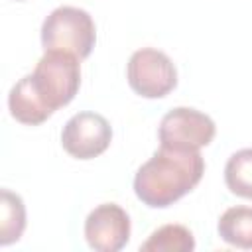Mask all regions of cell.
<instances>
[{
	"label": "cell",
	"instance_id": "cell-5",
	"mask_svg": "<svg viewBox=\"0 0 252 252\" xmlns=\"http://www.w3.org/2000/svg\"><path fill=\"white\" fill-rule=\"evenodd\" d=\"M126 77L132 91L144 98H161L177 85V69L173 61L154 47H142L132 53Z\"/></svg>",
	"mask_w": 252,
	"mask_h": 252
},
{
	"label": "cell",
	"instance_id": "cell-11",
	"mask_svg": "<svg viewBox=\"0 0 252 252\" xmlns=\"http://www.w3.org/2000/svg\"><path fill=\"white\" fill-rule=\"evenodd\" d=\"M193 248L195 238L183 224H163L140 246L144 252H191Z\"/></svg>",
	"mask_w": 252,
	"mask_h": 252
},
{
	"label": "cell",
	"instance_id": "cell-10",
	"mask_svg": "<svg viewBox=\"0 0 252 252\" xmlns=\"http://www.w3.org/2000/svg\"><path fill=\"white\" fill-rule=\"evenodd\" d=\"M26 228V205L18 193L2 189L0 193V244L18 242Z\"/></svg>",
	"mask_w": 252,
	"mask_h": 252
},
{
	"label": "cell",
	"instance_id": "cell-2",
	"mask_svg": "<svg viewBox=\"0 0 252 252\" xmlns=\"http://www.w3.org/2000/svg\"><path fill=\"white\" fill-rule=\"evenodd\" d=\"M79 57L67 51H45L30 73V81L41 102L55 112L67 106L81 87Z\"/></svg>",
	"mask_w": 252,
	"mask_h": 252
},
{
	"label": "cell",
	"instance_id": "cell-1",
	"mask_svg": "<svg viewBox=\"0 0 252 252\" xmlns=\"http://www.w3.org/2000/svg\"><path fill=\"white\" fill-rule=\"evenodd\" d=\"M205 159L199 152L161 148L140 165L134 177L136 197L154 209H163L185 197L201 181Z\"/></svg>",
	"mask_w": 252,
	"mask_h": 252
},
{
	"label": "cell",
	"instance_id": "cell-3",
	"mask_svg": "<svg viewBox=\"0 0 252 252\" xmlns=\"http://www.w3.org/2000/svg\"><path fill=\"white\" fill-rule=\"evenodd\" d=\"M96 41V28L87 10L75 6L55 8L41 24V45L45 51H67L85 59Z\"/></svg>",
	"mask_w": 252,
	"mask_h": 252
},
{
	"label": "cell",
	"instance_id": "cell-7",
	"mask_svg": "<svg viewBox=\"0 0 252 252\" xmlns=\"http://www.w3.org/2000/svg\"><path fill=\"white\" fill-rule=\"evenodd\" d=\"M87 244L96 252H118L130 240V217L116 203L94 207L85 220Z\"/></svg>",
	"mask_w": 252,
	"mask_h": 252
},
{
	"label": "cell",
	"instance_id": "cell-9",
	"mask_svg": "<svg viewBox=\"0 0 252 252\" xmlns=\"http://www.w3.org/2000/svg\"><path fill=\"white\" fill-rule=\"evenodd\" d=\"M217 230L226 244L252 250V207L226 209L219 219Z\"/></svg>",
	"mask_w": 252,
	"mask_h": 252
},
{
	"label": "cell",
	"instance_id": "cell-12",
	"mask_svg": "<svg viewBox=\"0 0 252 252\" xmlns=\"http://www.w3.org/2000/svg\"><path fill=\"white\" fill-rule=\"evenodd\" d=\"M224 183L230 193L252 201V148L234 152L224 165Z\"/></svg>",
	"mask_w": 252,
	"mask_h": 252
},
{
	"label": "cell",
	"instance_id": "cell-4",
	"mask_svg": "<svg viewBox=\"0 0 252 252\" xmlns=\"http://www.w3.org/2000/svg\"><path fill=\"white\" fill-rule=\"evenodd\" d=\"M217 126L213 118L189 106L171 108L158 128L159 146L181 152H199L213 142Z\"/></svg>",
	"mask_w": 252,
	"mask_h": 252
},
{
	"label": "cell",
	"instance_id": "cell-8",
	"mask_svg": "<svg viewBox=\"0 0 252 252\" xmlns=\"http://www.w3.org/2000/svg\"><path fill=\"white\" fill-rule=\"evenodd\" d=\"M8 108L10 114L28 126H37L41 122H45L53 112L41 102V98L37 96V93L32 87L30 75L22 77L10 91L8 94Z\"/></svg>",
	"mask_w": 252,
	"mask_h": 252
},
{
	"label": "cell",
	"instance_id": "cell-6",
	"mask_svg": "<svg viewBox=\"0 0 252 252\" xmlns=\"http://www.w3.org/2000/svg\"><path fill=\"white\" fill-rule=\"evenodd\" d=\"M112 142V128L102 114L96 112H77L71 116L61 132L63 150L77 159H93L106 152Z\"/></svg>",
	"mask_w": 252,
	"mask_h": 252
}]
</instances>
